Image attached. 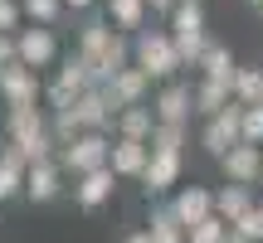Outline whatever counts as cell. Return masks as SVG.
<instances>
[{
    "label": "cell",
    "mask_w": 263,
    "mask_h": 243,
    "mask_svg": "<svg viewBox=\"0 0 263 243\" xmlns=\"http://www.w3.org/2000/svg\"><path fill=\"white\" fill-rule=\"evenodd\" d=\"M20 15H25L29 25H44V29H54L59 19L68 15V10H64V0H20Z\"/></svg>",
    "instance_id": "25"
},
{
    "label": "cell",
    "mask_w": 263,
    "mask_h": 243,
    "mask_svg": "<svg viewBox=\"0 0 263 243\" xmlns=\"http://www.w3.org/2000/svg\"><path fill=\"white\" fill-rule=\"evenodd\" d=\"M103 10H107V25L117 29V34H137V29H146V0H103Z\"/></svg>",
    "instance_id": "17"
},
{
    "label": "cell",
    "mask_w": 263,
    "mask_h": 243,
    "mask_svg": "<svg viewBox=\"0 0 263 243\" xmlns=\"http://www.w3.org/2000/svg\"><path fill=\"white\" fill-rule=\"evenodd\" d=\"M39 93H44V83H39L34 68H25V64L0 68V97H5V107H29V103H39Z\"/></svg>",
    "instance_id": "9"
},
{
    "label": "cell",
    "mask_w": 263,
    "mask_h": 243,
    "mask_svg": "<svg viewBox=\"0 0 263 243\" xmlns=\"http://www.w3.org/2000/svg\"><path fill=\"white\" fill-rule=\"evenodd\" d=\"M112 190H117V175L107 166H98V170H83V175H73V205L78 209H103L107 199H112Z\"/></svg>",
    "instance_id": "10"
},
{
    "label": "cell",
    "mask_w": 263,
    "mask_h": 243,
    "mask_svg": "<svg viewBox=\"0 0 263 243\" xmlns=\"http://www.w3.org/2000/svg\"><path fill=\"white\" fill-rule=\"evenodd\" d=\"M103 0H64V10H73V15H88V10H98Z\"/></svg>",
    "instance_id": "34"
},
{
    "label": "cell",
    "mask_w": 263,
    "mask_h": 243,
    "mask_svg": "<svg viewBox=\"0 0 263 243\" xmlns=\"http://www.w3.org/2000/svg\"><path fill=\"white\" fill-rule=\"evenodd\" d=\"M171 5L176 0H146V15H171Z\"/></svg>",
    "instance_id": "35"
},
{
    "label": "cell",
    "mask_w": 263,
    "mask_h": 243,
    "mask_svg": "<svg viewBox=\"0 0 263 243\" xmlns=\"http://www.w3.org/2000/svg\"><path fill=\"white\" fill-rule=\"evenodd\" d=\"M244 5H254V10H258V5H263V0H244Z\"/></svg>",
    "instance_id": "38"
},
{
    "label": "cell",
    "mask_w": 263,
    "mask_h": 243,
    "mask_svg": "<svg viewBox=\"0 0 263 243\" xmlns=\"http://www.w3.org/2000/svg\"><path fill=\"white\" fill-rule=\"evenodd\" d=\"M112 34H117V29L107 25V19H88V25L78 29V54H83V58H98V54L107 49V39H112Z\"/></svg>",
    "instance_id": "24"
},
{
    "label": "cell",
    "mask_w": 263,
    "mask_h": 243,
    "mask_svg": "<svg viewBox=\"0 0 263 243\" xmlns=\"http://www.w3.org/2000/svg\"><path fill=\"white\" fill-rule=\"evenodd\" d=\"M219 175H224V185H258V146H244V141H234L229 151H219Z\"/></svg>",
    "instance_id": "8"
},
{
    "label": "cell",
    "mask_w": 263,
    "mask_h": 243,
    "mask_svg": "<svg viewBox=\"0 0 263 243\" xmlns=\"http://www.w3.org/2000/svg\"><path fill=\"white\" fill-rule=\"evenodd\" d=\"M146 156H151V146H146V141L112 136V146H107V170H112L117 180H137L141 170H146Z\"/></svg>",
    "instance_id": "13"
},
{
    "label": "cell",
    "mask_w": 263,
    "mask_h": 243,
    "mask_svg": "<svg viewBox=\"0 0 263 243\" xmlns=\"http://www.w3.org/2000/svg\"><path fill=\"white\" fill-rule=\"evenodd\" d=\"M166 19H171L166 29H205V5L200 0H176Z\"/></svg>",
    "instance_id": "27"
},
{
    "label": "cell",
    "mask_w": 263,
    "mask_h": 243,
    "mask_svg": "<svg viewBox=\"0 0 263 243\" xmlns=\"http://www.w3.org/2000/svg\"><path fill=\"white\" fill-rule=\"evenodd\" d=\"M25 166H29V160H25V151H20L15 141L0 146V205L20 195V185H25Z\"/></svg>",
    "instance_id": "19"
},
{
    "label": "cell",
    "mask_w": 263,
    "mask_h": 243,
    "mask_svg": "<svg viewBox=\"0 0 263 243\" xmlns=\"http://www.w3.org/2000/svg\"><path fill=\"white\" fill-rule=\"evenodd\" d=\"M151 117L156 121H190V83H180V78L161 83V93L151 97Z\"/></svg>",
    "instance_id": "14"
},
{
    "label": "cell",
    "mask_w": 263,
    "mask_h": 243,
    "mask_svg": "<svg viewBox=\"0 0 263 243\" xmlns=\"http://www.w3.org/2000/svg\"><path fill=\"white\" fill-rule=\"evenodd\" d=\"M83 88H93V78H88V58H83V54H68L64 64H59L54 83H49L39 97H49V107H54V112H64V107L73 103Z\"/></svg>",
    "instance_id": "4"
},
{
    "label": "cell",
    "mask_w": 263,
    "mask_h": 243,
    "mask_svg": "<svg viewBox=\"0 0 263 243\" xmlns=\"http://www.w3.org/2000/svg\"><path fill=\"white\" fill-rule=\"evenodd\" d=\"M98 88H103V97H107L112 112H117V107H137V103H146V97H151V78L141 73L137 64H122L107 83H98Z\"/></svg>",
    "instance_id": "5"
},
{
    "label": "cell",
    "mask_w": 263,
    "mask_h": 243,
    "mask_svg": "<svg viewBox=\"0 0 263 243\" xmlns=\"http://www.w3.org/2000/svg\"><path fill=\"white\" fill-rule=\"evenodd\" d=\"M239 141L244 146H263V107H244L239 112Z\"/></svg>",
    "instance_id": "31"
},
{
    "label": "cell",
    "mask_w": 263,
    "mask_h": 243,
    "mask_svg": "<svg viewBox=\"0 0 263 243\" xmlns=\"http://www.w3.org/2000/svg\"><path fill=\"white\" fill-rule=\"evenodd\" d=\"M166 209H171V219H176L180 229H190V224H200V219L210 214V190L205 185H180Z\"/></svg>",
    "instance_id": "15"
},
{
    "label": "cell",
    "mask_w": 263,
    "mask_h": 243,
    "mask_svg": "<svg viewBox=\"0 0 263 243\" xmlns=\"http://www.w3.org/2000/svg\"><path fill=\"white\" fill-rule=\"evenodd\" d=\"M234 97H229V83H215V78H200L195 88H190V112L200 117H215L219 107H229Z\"/></svg>",
    "instance_id": "22"
},
{
    "label": "cell",
    "mask_w": 263,
    "mask_h": 243,
    "mask_svg": "<svg viewBox=\"0 0 263 243\" xmlns=\"http://www.w3.org/2000/svg\"><path fill=\"white\" fill-rule=\"evenodd\" d=\"M5 131H10V141H15V146H29V141L49 136V117L39 112V103H29V107H10Z\"/></svg>",
    "instance_id": "16"
},
{
    "label": "cell",
    "mask_w": 263,
    "mask_h": 243,
    "mask_svg": "<svg viewBox=\"0 0 263 243\" xmlns=\"http://www.w3.org/2000/svg\"><path fill=\"white\" fill-rule=\"evenodd\" d=\"M15 64V34H0V68Z\"/></svg>",
    "instance_id": "33"
},
{
    "label": "cell",
    "mask_w": 263,
    "mask_h": 243,
    "mask_svg": "<svg viewBox=\"0 0 263 243\" xmlns=\"http://www.w3.org/2000/svg\"><path fill=\"white\" fill-rule=\"evenodd\" d=\"M146 238H151V243H185V229L171 219V209H156L151 224H146Z\"/></svg>",
    "instance_id": "28"
},
{
    "label": "cell",
    "mask_w": 263,
    "mask_h": 243,
    "mask_svg": "<svg viewBox=\"0 0 263 243\" xmlns=\"http://www.w3.org/2000/svg\"><path fill=\"white\" fill-rule=\"evenodd\" d=\"M185 127H190V121H156L146 146L151 151H180V156H185Z\"/></svg>",
    "instance_id": "26"
},
{
    "label": "cell",
    "mask_w": 263,
    "mask_h": 243,
    "mask_svg": "<svg viewBox=\"0 0 263 243\" xmlns=\"http://www.w3.org/2000/svg\"><path fill=\"white\" fill-rule=\"evenodd\" d=\"M68 112H73L78 131H112V107H107L103 88H83V93L68 103Z\"/></svg>",
    "instance_id": "11"
},
{
    "label": "cell",
    "mask_w": 263,
    "mask_h": 243,
    "mask_svg": "<svg viewBox=\"0 0 263 243\" xmlns=\"http://www.w3.org/2000/svg\"><path fill=\"white\" fill-rule=\"evenodd\" d=\"M229 97H234L239 107H263V68H234Z\"/></svg>",
    "instance_id": "23"
},
{
    "label": "cell",
    "mask_w": 263,
    "mask_h": 243,
    "mask_svg": "<svg viewBox=\"0 0 263 243\" xmlns=\"http://www.w3.org/2000/svg\"><path fill=\"white\" fill-rule=\"evenodd\" d=\"M224 234H229V224L219 214H205L200 224H190L185 229V243H224Z\"/></svg>",
    "instance_id": "29"
},
{
    "label": "cell",
    "mask_w": 263,
    "mask_h": 243,
    "mask_svg": "<svg viewBox=\"0 0 263 243\" xmlns=\"http://www.w3.org/2000/svg\"><path fill=\"white\" fill-rule=\"evenodd\" d=\"M20 19H25L20 15V0H0V34H15Z\"/></svg>",
    "instance_id": "32"
},
{
    "label": "cell",
    "mask_w": 263,
    "mask_h": 243,
    "mask_svg": "<svg viewBox=\"0 0 263 243\" xmlns=\"http://www.w3.org/2000/svg\"><path fill=\"white\" fill-rule=\"evenodd\" d=\"M151 127H156V117H151L146 103L117 107V112H112V131H117V136H127V141H151Z\"/></svg>",
    "instance_id": "18"
},
{
    "label": "cell",
    "mask_w": 263,
    "mask_h": 243,
    "mask_svg": "<svg viewBox=\"0 0 263 243\" xmlns=\"http://www.w3.org/2000/svg\"><path fill=\"white\" fill-rule=\"evenodd\" d=\"M15 64L25 68H54L59 64V34L44 25H29V29H15Z\"/></svg>",
    "instance_id": "3"
},
{
    "label": "cell",
    "mask_w": 263,
    "mask_h": 243,
    "mask_svg": "<svg viewBox=\"0 0 263 243\" xmlns=\"http://www.w3.org/2000/svg\"><path fill=\"white\" fill-rule=\"evenodd\" d=\"M64 170H59V160H29L25 166V185H20V195L29 199V205H54L59 195H64Z\"/></svg>",
    "instance_id": "6"
},
{
    "label": "cell",
    "mask_w": 263,
    "mask_h": 243,
    "mask_svg": "<svg viewBox=\"0 0 263 243\" xmlns=\"http://www.w3.org/2000/svg\"><path fill=\"white\" fill-rule=\"evenodd\" d=\"M258 19H263V5H258Z\"/></svg>",
    "instance_id": "39"
},
{
    "label": "cell",
    "mask_w": 263,
    "mask_h": 243,
    "mask_svg": "<svg viewBox=\"0 0 263 243\" xmlns=\"http://www.w3.org/2000/svg\"><path fill=\"white\" fill-rule=\"evenodd\" d=\"M107 146H112V131H78L73 141L59 146V170L64 175H83V170H98L107 166Z\"/></svg>",
    "instance_id": "2"
},
{
    "label": "cell",
    "mask_w": 263,
    "mask_h": 243,
    "mask_svg": "<svg viewBox=\"0 0 263 243\" xmlns=\"http://www.w3.org/2000/svg\"><path fill=\"white\" fill-rule=\"evenodd\" d=\"M254 205V190L249 185H224V190H210V214H219L224 224H234L244 209Z\"/></svg>",
    "instance_id": "20"
},
{
    "label": "cell",
    "mask_w": 263,
    "mask_h": 243,
    "mask_svg": "<svg viewBox=\"0 0 263 243\" xmlns=\"http://www.w3.org/2000/svg\"><path fill=\"white\" fill-rule=\"evenodd\" d=\"M195 68H200V78H215V83H229L239 64H234V54H229V44H215V39H210V44L200 49Z\"/></svg>",
    "instance_id": "21"
},
{
    "label": "cell",
    "mask_w": 263,
    "mask_h": 243,
    "mask_svg": "<svg viewBox=\"0 0 263 243\" xmlns=\"http://www.w3.org/2000/svg\"><path fill=\"white\" fill-rule=\"evenodd\" d=\"M122 243H151V238H146V229H137V234H127Z\"/></svg>",
    "instance_id": "36"
},
{
    "label": "cell",
    "mask_w": 263,
    "mask_h": 243,
    "mask_svg": "<svg viewBox=\"0 0 263 243\" xmlns=\"http://www.w3.org/2000/svg\"><path fill=\"white\" fill-rule=\"evenodd\" d=\"M239 112H244V107H239V103H229V107H219L215 117H205L200 146H205L210 156H219V151H229V146L239 141Z\"/></svg>",
    "instance_id": "12"
},
{
    "label": "cell",
    "mask_w": 263,
    "mask_h": 243,
    "mask_svg": "<svg viewBox=\"0 0 263 243\" xmlns=\"http://www.w3.org/2000/svg\"><path fill=\"white\" fill-rule=\"evenodd\" d=\"M132 64H137L151 83H171V78L180 73L176 44H171L166 29H137V34H132Z\"/></svg>",
    "instance_id": "1"
},
{
    "label": "cell",
    "mask_w": 263,
    "mask_h": 243,
    "mask_svg": "<svg viewBox=\"0 0 263 243\" xmlns=\"http://www.w3.org/2000/svg\"><path fill=\"white\" fill-rule=\"evenodd\" d=\"M180 170H185V156L180 151H151L146 156V170H141V190L146 195H171L180 185Z\"/></svg>",
    "instance_id": "7"
},
{
    "label": "cell",
    "mask_w": 263,
    "mask_h": 243,
    "mask_svg": "<svg viewBox=\"0 0 263 243\" xmlns=\"http://www.w3.org/2000/svg\"><path fill=\"white\" fill-rule=\"evenodd\" d=\"M229 229H234V234L244 238V243H263V205L254 199V205H249V209H244V214H239Z\"/></svg>",
    "instance_id": "30"
},
{
    "label": "cell",
    "mask_w": 263,
    "mask_h": 243,
    "mask_svg": "<svg viewBox=\"0 0 263 243\" xmlns=\"http://www.w3.org/2000/svg\"><path fill=\"white\" fill-rule=\"evenodd\" d=\"M258 185H263V146H258Z\"/></svg>",
    "instance_id": "37"
}]
</instances>
